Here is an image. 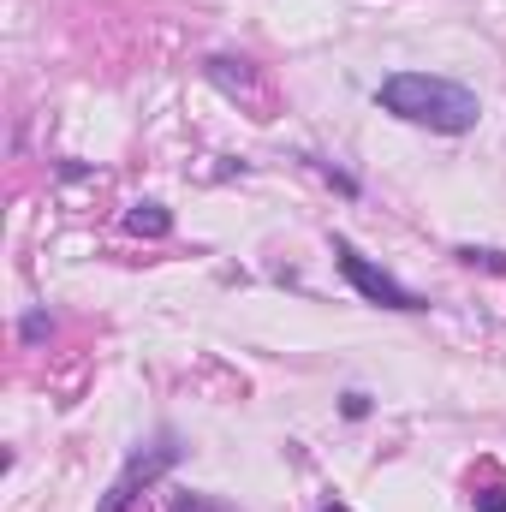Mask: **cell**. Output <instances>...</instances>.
<instances>
[{
  "label": "cell",
  "mask_w": 506,
  "mask_h": 512,
  "mask_svg": "<svg viewBox=\"0 0 506 512\" xmlns=\"http://www.w3.org/2000/svg\"><path fill=\"white\" fill-rule=\"evenodd\" d=\"M203 78H209L221 96L251 102L256 120H268V114H262V108H268V84H262V72H256L251 60H239V54H209V60H203Z\"/></svg>",
  "instance_id": "obj_4"
},
{
  "label": "cell",
  "mask_w": 506,
  "mask_h": 512,
  "mask_svg": "<svg viewBox=\"0 0 506 512\" xmlns=\"http://www.w3.org/2000/svg\"><path fill=\"white\" fill-rule=\"evenodd\" d=\"M126 227H131V233H143V239H167V233H173V215H167L161 203H131Z\"/></svg>",
  "instance_id": "obj_5"
},
{
  "label": "cell",
  "mask_w": 506,
  "mask_h": 512,
  "mask_svg": "<svg viewBox=\"0 0 506 512\" xmlns=\"http://www.w3.org/2000/svg\"><path fill=\"white\" fill-rule=\"evenodd\" d=\"M298 161H304L310 173H322V179H328V185H334L340 197H358V191H364V185H358L352 173H340V167H334V161H322V155H298Z\"/></svg>",
  "instance_id": "obj_6"
},
{
  "label": "cell",
  "mask_w": 506,
  "mask_h": 512,
  "mask_svg": "<svg viewBox=\"0 0 506 512\" xmlns=\"http://www.w3.org/2000/svg\"><path fill=\"white\" fill-rule=\"evenodd\" d=\"M173 512H239L233 501H221V495H197V489H179L173 495Z\"/></svg>",
  "instance_id": "obj_7"
},
{
  "label": "cell",
  "mask_w": 506,
  "mask_h": 512,
  "mask_svg": "<svg viewBox=\"0 0 506 512\" xmlns=\"http://www.w3.org/2000/svg\"><path fill=\"white\" fill-rule=\"evenodd\" d=\"M179 453H185L179 435H155L149 447H137V453L126 459V471L108 483V495H102V507L96 512H131L155 483H161V477H167V471H173V465H179Z\"/></svg>",
  "instance_id": "obj_2"
},
{
  "label": "cell",
  "mask_w": 506,
  "mask_h": 512,
  "mask_svg": "<svg viewBox=\"0 0 506 512\" xmlns=\"http://www.w3.org/2000/svg\"><path fill=\"white\" fill-rule=\"evenodd\" d=\"M322 512H346V507H322Z\"/></svg>",
  "instance_id": "obj_12"
},
{
  "label": "cell",
  "mask_w": 506,
  "mask_h": 512,
  "mask_svg": "<svg viewBox=\"0 0 506 512\" xmlns=\"http://www.w3.org/2000/svg\"><path fill=\"white\" fill-rule=\"evenodd\" d=\"M48 334H54V322H48V310H30V316L18 322V340H24V346H42Z\"/></svg>",
  "instance_id": "obj_8"
},
{
  "label": "cell",
  "mask_w": 506,
  "mask_h": 512,
  "mask_svg": "<svg viewBox=\"0 0 506 512\" xmlns=\"http://www.w3.org/2000/svg\"><path fill=\"white\" fill-rule=\"evenodd\" d=\"M459 262H471V268L483 262V268H495V274H501V268H506V251H471V245H465V251H459Z\"/></svg>",
  "instance_id": "obj_10"
},
{
  "label": "cell",
  "mask_w": 506,
  "mask_h": 512,
  "mask_svg": "<svg viewBox=\"0 0 506 512\" xmlns=\"http://www.w3.org/2000/svg\"><path fill=\"white\" fill-rule=\"evenodd\" d=\"M471 507H477V512H506V483H489V489H477V495H471Z\"/></svg>",
  "instance_id": "obj_9"
},
{
  "label": "cell",
  "mask_w": 506,
  "mask_h": 512,
  "mask_svg": "<svg viewBox=\"0 0 506 512\" xmlns=\"http://www.w3.org/2000/svg\"><path fill=\"white\" fill-rule=\"evenodd\" d=\"M334 268L346 274V286H352L364 304H381V310H405V316H411V310H429V298H417L405 280H393L387 268H376L370 256L352 245V239H334Z\"/></svg>",
  "instance_id": "obj_3"
},
{
  "label": "cell",
  "mask_w": 506,
  "mask_h": 512,
  "mask_svg": "<svg viewBox=\"0 0 506 512\" xmlns=\"http://www.w3.org/2000/svg\"><path fill=\"white\" fill-rule=\"evenodd\" d=\"M376 108L405 120V126L441 131V137H465L483 120V102L477 90L453 84V78H435V72H393L376 84Z\"/></svg>",
  "instance_id": "obj_1"
},
{
  "label": "cell",
  "mask_w": 506,
  "mask_h": 512,
  "mask_svg": "<svg viewBox=\"0 0 506 512\" xmlns=\"http://www.w3.org/2000/svg\"><path fill=\"white\" fill-rule=\"evenodd\" d=\"M346 417H370V393H346Z\"/></svg>",
  "instance_id": "obj_11"
}]
</instances>
